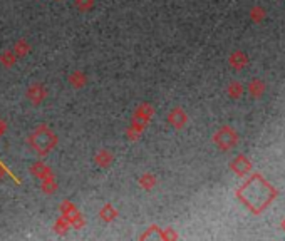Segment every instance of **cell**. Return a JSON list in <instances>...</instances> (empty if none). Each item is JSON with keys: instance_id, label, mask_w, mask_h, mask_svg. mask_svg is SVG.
Masks as SVG:
<instances>
[{"instance_id": "5", "label": "cell", "mask_w": 285, "mask_h": 241, "mask_svg": "<svg viewBox=\"0 0 285 241\" xmlns=\"http://www.w3.org/2000/svg\"><path fill=\"white\" fill-rule=\"evenodd\" d=\"M170 121L173 126H176V128H181L183 124H185V114H183L180 109H174L173 112H171L170 116Z\"/></svg>"}, {"instance_id": "4", "label": "cell", "mask_w": 285, "mask_h": 241, "mask_svg": "<svg viewBox=\"0 0 285 241\" xmlns=\"http://www.w3.org/2000/svg\"><path fill=\"white\" fill-rule=\"evenodd\" d=\"M27 97L32 102H35V104H37V102H40V101L44 99V89L40 87V85H37V84L32 85V87L27 91Z\"/></svg>"}, {"instance_id": "2", "label": "cell", "mask_w": 285, "mask_h": 241, "mask_svg": "<svg viewBox=\"0 0 285 241\" xmlns=\"http://www.w3.org/2000/svg\"><path fill=\"white\" fill-rule=\"evenodd\" d=\"M56 142V137L52 136V134H34L32 136V144H34V148L39 151V153H46V151H49L54 146Z\"/></svg>"}, {"instance_id": "9", "label": "cell", "mask_w": 285, "mask_h": 241, "mask_svg": "<svg viewBox=\"0 0 285 241\" xmlns=\"http://www.w3.org/2000/svg\"><path fill=\"white\" fill-rule=\"evenodd\" d=\"M97 161H99V164H103V166H106L108 164L109 161H111V156L109 154H106V153H101V154H97Z\"/></svg>"}, {"instance_id": "3", "label": "cell", "mask_w": 285, "mask_h": 241, "mask_svg": "<svg viewBox=\"0 0 285 241\" xmlns=\"http://www.w3.org/2000/svg\"><path fill=\"white\" fill-rule=\"evenodd\" d=\"M217 142H218L220 146H222L223 149H228V148H231V146H233L235 142H237V136H235L233 131L223 129V131H220V133H218Z\"/></svg>"}, {"instance_id": "8", "label": "cell", "mask_w": 285, "mask_h": 241, "mask_svg": "<svg viewBox=\"0 0 285 241\" xmlns=\"http://www.w3.org/2000/svg\"><path fill=\"white\" fill-rule=\"evenodd\" d=\"M71 80H72V84L74 85H84V76L81 74V72H76L74 76H71Z\"/></svg>"}, {"instance_id": "6", "label": "cell", "mask_w": 285, "mask_h": 241, "mask_svg": "<svg viewBox=\"0 0 285 241\" xmlns=\"http://www.w3.org/2000/svg\"><path fill=\"white\" fill-rule=\"evenodd\" d=\"M233 169L237 171L238 174H245L247 171L250 169V162H248L245 158H238L233 164Z\"/></svg>"}, {"instance_id": "1", "label": "cell", "mask_w": 285, "mask_h": 241, "mask_svg": "<svg viewBox=\"0 0 285 241\" xmlns=\"http://www.w3.org/2000/svg\"><path fill=\"white\" fill-rule=\"evenodd\" d=\"M275 189L272 187L263 178H260L258 174H255L245 186L240 189V199L250 208L254 213H262L263 210L268 206V203L275 198Z\"/></svg>"}, {"instance_id": "7", "label": "cell", "mask_w": 285, "mask_h": 241, "mask_svg": "<svg viewBox=\"0 0 285 241\" xmlns=\"http://www.w3.org/2000/svg\"><path fill=\"white\" fill-rule=\"evenodd\" d=\"M76 5L79 7V10H89L92 7V0H76Z\"/></svg>"}]
</instances>
